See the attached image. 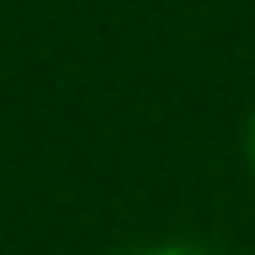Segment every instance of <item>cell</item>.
Wrapping results in <instances>:
<instances>
[{
	"mask_svg": "<svg viewBox=\"0 0 255 255\" xmlns=\"http://www.w3.org/2000/svg\"><path fill=\"white\" fill-rule=\"evenodd\" d=\"M245 163H250V179H255V114H250V125H245Z\"/></svg>",
	"mask_w": 255,
	"mask_h": 255,
	"instance_id": "cell-1",
	"label": "cell"
}]
</instances>
